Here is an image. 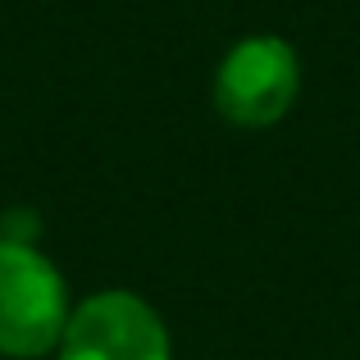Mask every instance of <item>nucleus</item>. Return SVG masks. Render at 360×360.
<instances>
[{"label":"nucleus","mask_w":360,"mask_h":360,"mask_svg":"<svg viewBox=\"0 0 360 360\" xmlns=\"http://www.w3.org/2000/svg\"><path fill=\"white\" fill-rule=\"evenodd\" d=\"M69 288L32 242L0 238V356L37 360L69 328Z\"/></svg>","instance_id":"nucleus-1"},{"label":"nucleus","mask_w":360,"mask_h":360,"mask_svg":"<svg viewBox=\"0 0 360 360\" xmlns=\"http://www.w3.org/2000/svg\"><path fill=\"white\" fill-rule=\"evenodd\" d=\"M60 360H169V328L132 292H96L69 315Z\"/></svg>","instance_id":"nucleus-3"},{"label":"nucleus","mask_w":360,"mask_h":360,"mask_svg":"<svg viewBox=\"0 0 360 360\" xmlns=\"http://www.w3.org/2000/svg\"><path fill=\"white\" fill-rule=\"evenodd\" d=\"M301 91V60L292 41L274 32L242 37L214 73V110L233 128H269L292 110Z\"/></svg>","instance_id":"nucleus-2"}]
</instances>
